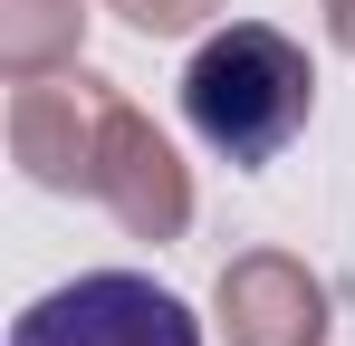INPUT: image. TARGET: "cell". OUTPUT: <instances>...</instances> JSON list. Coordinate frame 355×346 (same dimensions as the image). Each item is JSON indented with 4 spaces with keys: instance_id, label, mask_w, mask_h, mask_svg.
<instances>
[{
    "instance_id": "52a82bcc",
    "label": "cell",
    "mask_w": 355,
    "mask_h": 346,
    "mask_svg": "<svg viewBox=\"0 0 355 346\" xmlns=\"http://www.w3.org/2000/svg\"><path fill=\"white\" fill-rule=\"evenodd\" d=\"M125 29H144V39H182V29H202L211 10H231V0H106Z\"/></svg>"
},
{
    "instance_id": "3957f363",
    "label": "cell",
    "mask_w": 355,
    "mask_h": 346,
    "mask_svg": "<svg viewBox=\"0 0 355 346\" xmlns=\"http://www.w3.org/2000/svg\"><path fill=\"white\" fill-rule=\"evenodd\" d=\"M87 202H106L135 240H182V231H192V173H182V154L164 145V125L144 106H125V97H106Z\"/></svg>"
},
{
    "instance_id": "277c9868",
    "label": "cell",
    "mask_w": 355,
    "mask_h": 346,
    "mask_svg": "<svg viewBox=\"0 0 355 346\" xmlns=\"http://www.w3.org/2000/svg\"><path fill=\"white\" fill-rule=\"evenodd\" d=\"M106 77L87 67H49V77H19L10 97V154L39 192H87L96 173V125H106Z\"/></svg>"
},
{
    "instance_id": "5b68a950",
    "label": "cell",
    "mask_w": 355,
    "mask_h": 346,
    "mask_svg": "<svg viewBox=\"0 0 355 346\" xmlns=\"http://www.w3.org/2000/svg\"><path fill=\"white\" fill-rule=\"evenodd\" d=\"M211 308H221L231 346H327V288L307 279V260H288V250L231 260L221 288H211Z\"/></svg>"
},
{
    "instance_id": "7a4b0ae2",
    "label": "cell",
    "mask_w": 355,
    "mask_h": 346,
    "mask_svg": "<svg viewBox=\"0 0 355 346\" xmlns=\"http://www.w3.org/2000/svg\"><path fill=\"white\" fill-rule=\"evenodd\" d=\"M10 346H202V327L173 288L135 279V270H87V279L49 288L10 327Z\"/></svg>"
},
{
    "instance_id": "8992f818",
    "label": "cell",
    "mask_w": 355,
    "mask_h": 346,
    "mask_svg": "<svg viewBox=\"0 0 355 346\" xmlns=\"http://www.w3.org/2000/svg\"><path fill=\"white\" fill-rule=\"evenodd\" d=\"M77 29H87L77 0H0V67L10 77H49V67L77 58Z\"/></svg>"
},
{
    "instance_id": "ba28073f",
    "label": "cell",
    "mask_w": 355,
    "mask_h": 346,
    "mask_svg": "<svg viewBox=\"0 0 355 346\" xmlns=\"http://www.w3.org/2000/svg\"><path fill=\"white\" fill-rule=\"evenodd\" d=\"M327 39H336V49H355V0H327Z\"/></svg>"
},
{
    "instance_id": "6da1fadb",
    "label": "cell",
    "mask_w": 355,
    "mask_h": 346,
    "mask_svg": "<svg viewBox=\"0 0 355 346\" xmlns=\"http://www.w3.org/2000/svg\"><path fill=\"white\" fill-rule=\"evenodd\" d=\"M307 106H317L307 49H297L288 29H269V19L211 29V39L192 49V67H182V115H192V135H202L221 164L288 154V135L307 125Z\"/></svg>"
}]
</instances>
